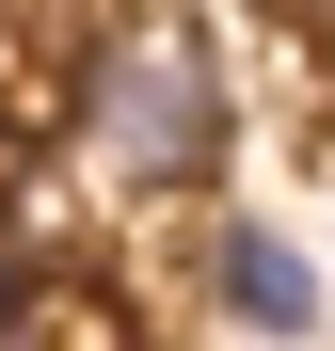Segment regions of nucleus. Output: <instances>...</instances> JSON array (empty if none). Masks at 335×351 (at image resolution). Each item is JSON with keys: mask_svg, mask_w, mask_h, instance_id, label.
Listing matches in <instances>:
<instances>
[{"mask_svg": "<svg viewBox=\"0 0 335 351\" xmlns=\"http://www.w3.org/2000/svg\"><path fill=\"white\" fill-rule=\"evenodd\" d=\"M16 319H32V304H16V287H0V351H16Z\"/></svg>", "mask_w": 335, "mask_h": 351, "instance_id": "obj_3", "label": "nucleus"}, {"mask_svg": "<svg viewBox=\"0 0 335 351\" xmlns=\"http://www.w3.org/2000/svg\"><path fill=\"white\" fill-rule=\"evenodd\" d=\"M208 271H223V304H240L256 335H303V319H319V271L271 240V223H223V256H208Z\"/></svg>", "mask_w": 335, "mask_h": 351, "instance_id": "obj_2", "label": "nucleus"}, {"mask_svg": "<svg viewBox=\"0 0 335 351\" xmlns=\"http://www.w3.org/2000/svg\"><path fill=\"white\" fill-rule=\"evenodd\" d=\"M80 144L112 192H192L223 160V48L192 16H112L80 64Z\"/></svg>", "mask_w": 335, "mask_h": 351, "instance_id": "obj_1", "label": "nucleus"}]
</instances>
